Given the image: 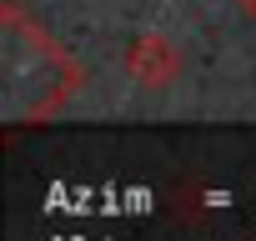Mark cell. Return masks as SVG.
Instances as JSON below:
<instances>
[{
  "mask_svg": "<svg viewBox=\"0 0 256 241\" xmlns=\"http://www.w3.org/2000/svg\"><path fill=\"white\" fill-rule=\"evenodd\" d=\"M80 86L86 66L46 26H36L16 0H6L0 6V120L40 126L70 106Z\"/></svg>",
  "mask_w": 256,
  "mask_h": 241,
  "instance_id": "obj_1",
  "label": "cell"
},
{
  "mask_svg": "<svg viewBox=\"0 0 256 241\" xmlns=\"http://www.w3.org/2000/svg\"><path fill=\"white\" fill-rule=\"evenodd\" d=\"M120 70L131 76L141 90H171L181 80L186 60H181V46L171 36H136L120 50Z\"/></svg>",
  "mask_w": 256,
  "mask_h": 241,
  "instance_id": "obj_2",
  "label": "cell"
},
{
  "mask_svg": "<svg viewBox=\"0 0 256 241\" xmlns=\"http://www.w3.org/2000/svg\"><path fill=\"white\" fill-rule=\"evenodd\" d=\"M231 6H236L241 16H256V0H231Z\"/></svg>",
  "mask_w": 256,
  "mask_h": 241,
  "instance_id": "obj_3",
  "label": "cell"
}]
</instances>
